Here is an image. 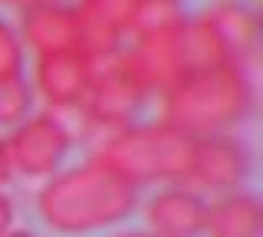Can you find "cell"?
<instances>
[{"label":"cell","mask_w":263,"mask_h":237,"mask_svg":"<svg viewBox=\"0 0 263 237\" xmlns=\"http://www.w3.org/2000/svg\"><path fill=\"white\" fill-rule=\"evenodd\" d=\"M208 198L187 185H161L145 201V224L155 237H197Z\"/></svg>","instance_id":"obj_10"},{"label":"cell","mask_w":263,"mask_h":237,"mask_svg":"<svg viewBox=\"0 0 263 237\" xmlns=\"http://www.w3.org/2000/svg\"><path fill=\"white\" fill-rule=\"evenodd\" d=\"M4 7H13V10H27V7H36V4H49V0H0Z\"/></svg>","instance_id":"obj_21"},{"label":"cell","mask_w":263,"mask_h":237,"mask_svg":"<svg viewBox=\"0 0 263 237\" xmlns=\"http://www.w3.org/2000/svg\"><path fill=\"white\" fill-rule=\"evenodd\" d=\"M86 60H89V89L82 102H86L96 129L109 132V129L138 122V112H142L148 96L122 66V50L109 56H86Z\"/></svg>","instance_id":"obj_4"},{"label":"cell","mask_w":263,"mask_h":237,"mask_svg":"<svg viewBox=\"0 0 263 237\" xmlns=\"http://www.w3.org/2000/svg\"><path fill=\"white\" fill-rule=\"evenodd\" d=\"M253 175V152L237 132L194 138V158L187 171V188L201 194L237 191Z\"/></svg>","instance_id":"obj_5"},{"label":"cell","mask_w":263,"mask_h":237,"mask_svg":"<svg viewBox=\"0 0 263 237\" xmlns=\"http://www.w3.org/2000/svg\"><path fill=\"white\" fill-rule=\"evenodd\" d=\"M10 227H13V201L0 191V237L10 231Z\"/></svg>","instance_id":"obj_19"},{"label":"cell","mask_w":263,"mask_h":237,"mask_svg":"<svg viewBox=\"0 0 263 237\" xmlns=\"http://www.w3.org/2000/svg\"><path fill=\"white\" fill-rule=\"evenodd\" d=\"M181 23L171 30H161V33L128 37L125 46H122V66L145 89V96H161L178 79L187 76L184 46H181Z\"/></svg>","instance_id":"obj_6"},{"label":"cell","mask_w":263,"mask_h":237,"mask_svg":"<svg viewBox=\"0 0 263 237\" xmlns=\"http://www.w3.org/2000/svg\"><path fill=\"white\" fill-rule=\"evenodd\" d=\"M138 211V188L99 161L60 168L36 191V214L56 234H92L125 224Z\"/></svg>","instance_id":"obj_1"},{"label":"cell","mask_w":263,"mask_h":237,"mask_svg":"<svg viewBox=\"0 0 263 237\" xmlns=\"http://www.w3.org/2000/svg\"><path fill=\"white\" fill-rule=\"evenodd\" d=\"M89 158L119 175L132 188L142 185H184L194 158V138L161 119L132 122L99 132L89 142Z\"/></svg>","instance_id":"obj_3"},{"label":"cell","mask_w":263,"mask_h":237,"mask_svg":"<svg viewBox=\"0 0 263 237\" xmlns=\"http://www.w3.org/2000/svg\"><path fill=\"white\" fill-rule=\"evenodd\" d=\"M40 112L60 129L69 145H89L99 135V129H96V122H92V116H89V109H86L82 99L79 102H63V105H43Z\"/></svg>","instance_id":"obj_15"},{"label":"cell","mask_w":263,"mask_h":237,"mask_svg":"<svg viewBox=\"0 0 263 237\" xmlns=\"http://www.w3.org/2000/svg\"><path fill=\"white\" fill-rule=\"evenodd\" d=\"M204 237H263V201L250 188L214 194L204 211Z\"/></svg>","instance_id":"obj_13"},{"label":"cell","mask_w":263,"mask_h":237,"mask_svg":"<svg viewBox=\"0 0 263 237\" xmlns=\"http://www.w3.org/2000/svg\"><path fill=\"white\" fill-rule=\"evenodd\" d=\"M4 237H36V234H33V231H23V227H10Z\"/></svg>","instance_id":"obj_23"},{"label":"cell","mask_w":263,"mask_h":237,"mask_svg":"<svg viewBox=\"0 0 263 237\" xmlns=\"http://www.w3.org/2000/svg\"><path fill=\"white\" fill-rule=\"evenodd\" d=\"M142 0H76L79 13V53L109 56L119 53L128 40L132 20Z\"/></svg>","instance_id":"obj_8"},{"label":"cell","mask_w":263,"mask_h":237,"mask_svg":"<svg viewBox=\"0 0 263 237\" xmlns=\"http://www.w3.org/2000/svg\"><path fill=\"white\" fill-rule=\"evenodd\" d=\"M253 112H257V83L253 69L240 63L187 72L168 93L158 96V119L191 138L237 132L253 119Z\"/></svg>","instance_id":"obj_2"},{"label":"cell","mask_w":263,"mask_h":237,"mask_svg":"<svg viewBox=\"0 0 263 237\" xmlns=\"http://www.w3.org/2000/svg\"><path fill=\"white\" fill-rule=\"evenodd\" d=\"M10 165H7V152H4V138H0V188H4L7 181H10Z\"/></svg>","instance_id":"obj_20"},{"label":"cell","mask_w":263,"mask_h":237,"mask_svg":"<svg viewBox=\"0 0 263 237\" xmlns=\"http://www.w3.org/2000/svg\"><path fill=\"white\" fill-rule=\"evenodd\" d=\"M184 0H142L132 20L128 37H145V33H161L184 20Z\"/></svg>","instance_id":"obj_17"},{"label":"cell","mask_w":263,"mask_h":237,"mask_svg":"<svg viewBox=\"0 0 263 237\" xmlns=\"http://www.w3.org/2000/svg\"><path fill=\"white\" fill-rule=\"evenodd\" d=\"M201 17L214 27L230 60L253 69L260 56V17L247 0H214L201 10Z\"/></svg>","instance_id":"obj_12"},{"label":"cell","mask_w":263,"mask_h":237,"mask_svg":"<svg viewBox=\"0 0 263 237\" xmlns=\"http://www.w3.org/2000/svg\"><path fill=\"white\" fill-rule=\"evenodd\" d=\"M181 46H184L187 72H201V69H214V66H224V63H234L230 53H227V46L220 43V37L214 33V27L201 13L184 17V23H181Z\"/></svg>","instance_id":"obj_14"},{"label":"cell","mask_w":263,"mask_h":237,"mask_svg":"<svg viewBox=\"0 0 263 237\" xmlns=\"http://www.w3.org/2000/svg\"><path fill=\"white\" fill-rule=\"evenodd\" d=\"M69 149L72 145L43 112H33L30 119H23L20 125H13L4 135L10 175H23V178H49L53 171H60Z\"/></svg>","instance_id":"obj_7"},{"label":"cell","mask_w":263,"mask_h":237,"mask_svg":"<svg viewBox=\"0 0 263 237\" xmlns=\"http://www.w3.org/2000/svg\"><path fill=\"white\" fill-rule=\"evenodd\" d=\"M16 33H20L23 50H30L33 56L79 50V13L66 0L27 7V10H20Z\"/></svg>","instance_id":"obj_9"},{"label":"cell","mask_w":263,"mask_h":237,"mask_svg":"<svg viewBox=\"0 0 263 237\" xmlns=\"http://www.w3.org/2000/svg\"><path fill=\"white\" fill-rule=\"evenodd\" d=\"M23 72H27V50L20 43L16 23H10L0 13V79L23 76Z\"/></svg>","instance_id":"obj_18"},{"label":"cell","mask_w":263,"mask_h":237,"mask_svg":"<svg viewBox=\"0 0 263 237\" xmlns=\"http://www.w3.org/2000/svg\"><path fill=\"white\" fill-rule=\"evenodd\" d=\"M33 112H36V96H33V86H30L27 72H23V76L0 79V129L20 125Z\"/></svg>","instance_id":"obj_16"},{"label":"cell","mask_w":263,"mask_h":237,"mask_svg":"<svg viewBox=\"0 0 263 237\" xmlns=\"http://www.w3.org/2000/svg\"><path fill=\"white\" fill-rule=\"evenodd\" d=\"M30 86L43 105L79 102L89 89V60L79 50L36 56L30 69Z\"/></svg>","instance_id":"obj_11"},{"label":"cell","mask_w":263,"mask_h":237,"mask_svg":"<svg viewBox=\"0 0 263 237\" xmlns=\"http://www.w3.org/2000/svg\"><path fill=\"white\" fill-rule=\"evenodd\" d=\"M109 237H155L152 231H115V234H109Z\"/></svg>","instance_id":"obj_22"}]
</instances>
